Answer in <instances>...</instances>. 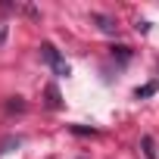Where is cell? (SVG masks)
I'll return each instance as SVG.
<instances>
[{"instance_id":"4","label":"cell","mask_w":159,"mask_h":159,"mask_svg":"<svg viewBox=\"0 0 159 159\" xmlns=\"http://www.w3.org/2000/svg\"><path fill=\"white\" fill-rule=\"evenodd\" d=\"M156 91V84H147V88H137V97H150Z\"/></svg>"},{"instance_id":"3","label":"cell","mask_w":159,"mask_h":159,"mask_svg":"<svg viewBox=\"0 0 159 159\" xmlns=\"http://www.w3.org/2000/svg\"><path fill=\"white\" fill-rule=\"evenodd\" d=\"M97 22H100V28H103V31H112V28H116V25L106 19V16H97Z\"/></svg>"},{"instance_id":"5","label":"cell","mask_w":159,"mask_h":159,"mask_svg":"<svg viewBox=\"0 0 159 159\" xmlns=\"http://www.w3.org/2000/svg\"><path fill=\"white\" fill-rule=\"evenodd\" d=\"M47 94H50V106H59V94H56V88H50Z\"/></svg>"},{"instance_id":"6","label":"cell","mask_w":159,"mask_h":159,"mask_svg":"<svg viewBox=\"0 0 159 159\" xmlns=\"http://www.w3.org/2000/svg\"><path fill=\"white\" fill-rule=\"evenodd\" d=\"M7 41V22H0V44Z\"/></svg>"},{"instance_id":"2","label":"cell","mask_w":159,"mask_h":159,"mask_svg":"<svg viewBox=\"0 0 159 159\" xmlns=\"http://www.w3.org/2000/svg\"><path fill=\"white\" fill-rule=\"evenodd\" d=\"M140 147H143V156H147V159H156V143H153V137H143Z\"/></svg>"},{"instance_id":"1","label":"cell","mask_w":159,"mask_h":159,"mask_svg":"<svg viewBox=\"0 0 159 159\" xmlns=\"http://www.w3.org/2000/svg\"><path fill=\"white\" fill-rule=\"evenodd\" d=\"M41 56L50 62V69H53L56 75H69V62L56 53V47H53V44H44V47H41Z\"/></svg>"}]
</instances>
